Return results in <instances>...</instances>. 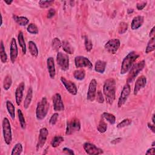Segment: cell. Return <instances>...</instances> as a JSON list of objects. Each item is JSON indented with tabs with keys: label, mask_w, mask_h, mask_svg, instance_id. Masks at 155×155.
I'll list each match as a JSON object with an SVG mask.
<instances>
[{
	"label": "cell",
	"mask_w": 155,
	"mask_h": 155,
	"mask_svg": "<svg viewBox=\"0 0 155 155\" xmlns=\"http://www.w3.org/2000/svg\"><path fill=\"white\" fill-rule=\"evenodd\" d=\"M103 92L108 104L112 105L116 97V81L114 79L110 78L106 81L103 87Z\"/></svg>",
	"instance_id": "obj_1"
},
{
	"label": "cell",
	"mask_w": 155,
	"mask_h": 155,
	"mask_svg": "<svg viewBox=\"0 0 155 155\" xmlns=\"http://www.w3.org/2000/svg\"><path fill=\"white\" fill-rule=\"evenodd\" d=\"M139 55L137 54L135 51H132L129 53L124 59L122 62L121 74L124 75L130 71L134 62L139 58Z\"/></svg>",
	"instance_id": "obj_2"
},
{
	"label": "cell",
	"mask_w": 155,
	"mask_h": 155,
	"mask_svg": "<svg viewBox=\"0 0 155 155\" xmlns=\"http://www.w3.org/2000/svg\"><path fill=\"white\" fill-rule=\"evenodd\" d=\"M49 109V104L47 99L46 97H44L37 104L36 110V116L37 120L41 121L44 119L48 113Z\"/></svg>",
	"instance_id": "obj_3"
},
{
	"label": "cell",
	"mask_w": 155,
	"mask_h": 155,
	"mask_svg": "<svg viewBox=\"0 0 155 155\" xmlns=\"http://www.w3.org/2000/svg\"><path fill=\"white\" fill-rule=\"evenodd\" d=\"M144 67H145L144 60H143L138 62L137 64H135L133 67H132L131 69L130 70V73H129L128 76L127 83L133 82L135 79V78L139 74V73L143 70Z\"/></svg>",
	"instance_id": "obj_4"
},
{
	"label": "cell",
	"mask_w": 155,
	"mask_h": 155,
	"mask_svg": "<svg viewBox=\"0 0 155 155\" xmlns=\"http://www.w3.org/2000/svg\"><path fill=\"white\" fill-rule=\"evenodd\" d=\"M3 133L5 143L7 145H10L12 141V129L10 122L7 118H4L3 121Z\"/></svg>",
	"instance_id": "obj_5"
},
{
	"label": "cell",
	"mask_w": 155,
	"mask_h": 155,
	"mask_svg": "<svg viewBox=\"0 0 155 155\" xmlns=\"http://www.w3.org/2000/svg\"><path fill=\"white\" fill-rule=\"evenodd\" d=\"M81 128V123L80 120L74 118L67 122V128L66 134L67 135H70L76 132H78Z\"/></svg>",
	"instance_id": "obj_6"
},
{
	"label": "cell",
	"mask_w": 155,
	"mask_h": 155,
	"mask_svg": "<svg viewBox=\"0 0 155 155\" xmlns=\"http://www.w3.org/2000/svg\"><path fill=\"white\" fill-rule=\"evenodd\" d=\"M56 61L62 70H67L69 69V58L67 55L62 52H59L57 55Z\"/></svg>",
	"instance_id": "obj_7"
},
{
	"label": "cell",
	"mask_w": 155,
	"mask_h": 155,
	"mask_svg": "<svg viewBox=\"0 0 155 155\" xmlns=\"http://www.w3.org/2000/svg\"><path fill=\"white\" fill-rule=\"evenodd\" d=\"M120 47V41L118 39H112L105 45V49L111 54H115Z\"/></svg>",
	"instance_id": "obj_8"
},
{
	"label": "cell",
	"mask_w": 155,
	"mask_h": 155,
	"mask_svg": "<svg viewBox=\"0 0 155 155\" xmlns=\"http://www.w3.org/2000/svg\"><path fill=\"white\" fill-rule=\"evenodd\" d=\"M75 64L76 68L87 67L89 69H92L93 68L92 64L89 61V59L82 56H78L75 58Z\"/></svg>",
	"instance_id": "obj_9"
},
{
	"label": "cell",
	"mask_w": 155,
	"mask_h": 155,
	"mask_svg": "<svg viewBox=\"0 0 155 155\" xmlns=\"http://www.w3.org/2000/svg\"><path fill=\"white\" fill-rule=\"evenodd\" d=\"M130 91H131V88H130V86L129 85L128 83H127L122 90V92L121 93L120 97L119 98L118 100V106L119 108L121 107L124 104L125 102H126L129 95L130 93Z\"/></svg>",
	"instance_id": "obj_10"
},
{
	"label": "cell",
	"mask_w": 155,
	"mask_h": 155,
	"mask_svg": "<svg viewBox=\"0 0 155 155\" xmlns=\"http://www.w3.org/2000/svg\"><path fill=\"white\" fill-rule=\"evenodd\" d=\"M84 149L86 153L89 155H98L103 153L102 149L97 147L94 144L89 143H86L83 146Z\"/></svg>",
	"instance_id": "obj_11"
},
{
	"label": "cell",
	"mask_w": 155,
	"mask_h": 155,
	"mask_svg": "<svg viewBox=\"0 0 155 155\" xmlns=\"http://www.w3.org/2000/svg\"><path fill=\"white\" fill-rule=\"evenodd\" d=\"M61 81L62 82L64 87H65L66 90L70 94L73 95H75L77 94V92H78L77 87L73 83L66 80L65 78L62 77V76L61 78Z\"/></svg>",
	"instance_id": "obj_12"
},
{
	"label": "cell",
	"mask_w": 155,
	"mask_h": 155,
	"mask_svg": "<svg viewBox=\"0 0 155 155\" xmlns=\"http://www.w3.org/2000/svg\"><path fill=\"white\" fill-rule=\"evenodd\" d=\"M96 81L95 79H93L90 82L88 87V90L87 92V99L88 101H93L95 100L96 95Z\"/></svg>",
	"instance_id": "obj_13"
},
{
	"label": "cell",
	"mask_w": 155,
	"mask_h": 155,
	"mask_svg": "<svg viewBox=\"0 0 155 155\" xmlns=\"http://www.w3.org/2000/svg\"><path fill=\"white\" fill-rule=\"evenodd\" d=\"M49 134V132L46 128H43L40 130V135L38 137V141L37 143V150L42 148L46 142L47 138Z\"/></svg>",
	"instance_id": "obj_14"
},
{
	"label": "cell",
	"mask_w": 155,
	"mask_h": 155,
	"mask_svg": "<svg viewBox=\"0 0 155 155\" xmlns=\"http://www.w3.org/2000/svg\"><path fill=\"white\" fill-rule=\"evenodd\" d=\"M18 55V50L17 45V42L15 38H12L10 43V56L12 63H14L17 58Z\"/></svg>",
	"instance_id": "obj_15"
},
{
	"label": "cell",
	"mask_w": 155,
	"mask_h": 155,
	"mask_svg": "<svg viewBox=\"0 0 155 155\" xmlns=\"http://www.w3.org/2000/svg\"><path fill=\"white\" fill-rule=\"evenodd\" d=\"M52 100H53L54 108L55 111L60 112V111H63L64 110V105L63 104V102L60 94L56 93L53 96Z\"/></svg>",
	"instance_id": "obj_16"
},
{
	"label": "cell",
	"mask_w": 155,
	"mask_h": 155,
	"mask_svg": "<svg viewBox=\"0 0 155 155\" xmlns=\"http://www.w3.org/2000/svg\"><path fill=\"white\" fill-rule=\"evenodd\" d=\"M146 83H147V79L146 76H141L139 78H138L135 85V88H134L135 95H137L140 90L145 87Z\"/></svg>",
	"instance_id": "obj_17"
},
{
	"label": "cell",
	"mask_w": 155,
	"mask_h": 155,
	"mask_svg": "<svg viewBox=\"0 0 155 155\" xmlns=\"http://www.w3.org/2000/svg\"><path fill=\"white\" fill-rule=\"evenodd\" d=\"M24 87H25V84L24 83L22 82L21 83L18 87L16 89L15 92V98H16V102L18 106H20L22 100V97H23V92L24 90Z\"/></svg>",
	"instance_id": "obj_18"
},
{
	"label": "cell",
	"mask_w": 155,
	"mask_h": 155,
	"mask_svg": "<svg viewBox=\"0 0 155 155\" xmlns=\"http://www.w3.org/2000/svg\"><path fill=\"white\" fill-rule=\"evenodd\" d=\"M47 66L49 76L51 79H54L56 75V70L55 67L54 59L53 58L50 57L47 60Z\"/></svg>",
	"instance_id": "obj_19"
},
{
	"label": "cell",
	"mask_w": 155,
	"mask_h": 155,
	"mask_svg": "<svg viewBox=\"0 0 155 155\" xmlns=\"http://www.w3.org/2000/svg\"><path fill=\"white\" fill-rule=\"evenodd\" d=\"M144 22V17L142 16H137L135 17L132 22L131 28L132 30H136L141 28Z\"/></svg>",
	"instance_id": "obj_20"
},
{
	"label": "cell",
	"mask_w": 155,
	"mask_h": 155,
	"mask_svg": "<svg viewBox=\"0 0 155 155\" xmlns=\"http://www.w3.org/2000/svg\"><path fill=\"white\" fill-rule=\"evenodd\" d=\"M106 67V62L103 61H98L96 62L95 70L99 73H103L105 72Z\"/></svg>",
	"instance_id": "obj_21"
},
{
	"label": "cell",
	"mask_w": 155,
	"mask_h": 155,
	"mask_svg": "<svg viewBox=\"0 0 155 155\" xmlns=\"http://www.w3.org/2000/svg\"><path fill=\"white\" fill-rule=\"evenodd\" d=\"M32 96H33V90L32 87H30L28 90V92L24 103V107L25 109L29 108L32 99Z\"/></svg>",
	"instance_id": "obj_22"
},
{
	"label": "cell",
	"mask_w": 155,
	"mask_h": 155,
	"mask_svg": "<svg viewBox=\"0 0 155 155\" xmlns=\"http://www.w3.org/2000/svg\"><path fill=\"white\" fill-rule=\"evenodd\" d=\"M6 107L10 117L12 118V120H14L15 118V108L14 104H12L11 101H7L6 102Z\"/></svg>",
	"instance_id": "obj_23"
},
{
	"label": "cell",
	"mask_w": 155,
	"mask_h": 155,
	"mask_svg": "<svg viewBox=\"0 0 155 155\" xmlns=\"http://www.w3.org/2000/svg\"><path fill=\"white\" fill-rule=\"evenodd\" d=\"M13 18H14L15 22L20 25H21V26H25V25L28 24L29 22V20L27 18L24 17H18L16 15H14Z\"/></svg>",
	"instance_id": "obj_24"
},
{
	"label": "cell",
	"mask_w": 155,
	"mask_h": 155,
	"mask_svg": "<svg viewBox=\"0 0 155 155\" xmlns=\"http://www.w3.org/2000/svg\"><path fill=\"white\" fill-rule=\"evenodd\" d=\"M18 40L19 42V44L20 47H21L22 51L23 54H26V46H25V43L24 41V39L23 36V33L22 32H20L18 36Z\"/></svg>",
	"instance_id": "obj_25"
},
{
	"label": "cell",
	"mask_w": 155,
	"mask_h": 155,
	"mask_svg": "<svg viewBox=\"0 0 155 155\" xmlns=\"http://www.w3.org/2000/svg\"><path fill=\"white\" fill-rule=\"evenodd\" d=\"M29 50L30 53L31 54V55L33 56L34 57L38 56V50L37 46L36 44L32 41H30L29 42Z\"/></svg>",
	"instance_id": "obj_26"
},
{
	"label": "cell",
	"mask_w": 155,
	"mask_h": 155,
	"mask_svg": "<svg viewBox=\"0 0 155 155\" xmlns=\"http://www.w3.org/2000/svg\"><path fill=\"white\" fill-rule=\"evenodd\" d=\"M62 47L63 50L68 54L72 55L74 52V50L73 47L67 41H64L62 43Z\"/></svg>",
	"instance_id": "obj_27"
},
{
	"label": "cell",
	"mask_w": 155,
	"mask_h": 155,
	"mask_svg": "<svg viewBox=\"0 0 155 155\" xmlns=\"http://www.w3.org/2000/svg\"><path fill=\"white\" fill-rule=\"evenodd\" d=\"M73 76L76 80H79V81H82L85 78V70L83 69L77 70L75 71L73 73Z\"/></svg>",
	"instance_id": "obj_28"
},
{
	"label": "cell",
	"mask_w": 155,
	"mask_h": 155,
	"mask_svg": "<svg viewBox=\"0 0 155 155\" xmlns=\"http://www.w3.org/2000/svg\"><path fill=\"white\" fill-rule=\"evenodd\" d=\"M0 57H1V61L3 63H6L7 61V56L6 53L4 46L3 42L1 41V46H0Z\"/></svg>",
	"instance_id": "obj_29"
},
{
	"label": "cell",
	"mask_w": 155,
	"mask_h": 155,
	"mask_svg": "<svg viewBox=\"0 0 155 155\" xmlns=\"http://www.w3.org/2000/svg\"><path fill=\"white\" fill-rule=\"evenodd\" d=\"M102 117L105 118L111 124H114L116 122L115 116L111 113H107V112L103 113H102Z\"/></svg>",
	"instance_id": "obj_30"
},
{
	"label": "cell",
	"mask_w": 155,
	"mask_h": 155,
	"mask_svg": "<svg viewBox=\"0 0 155 155\" xmlns=\"http://www.w3.org/2000/svg\"><path fill=\"white\" fill-rule=\"evenodd\" d=\"M63 141H64L63 137L60 136H56L54 137L52 141H51V145L53 147L56 148V147H58L62 143Z\"/></svg>",
	"instance_id": "obj_31"
},
{
	"label": "cell",
	"mask_w": 155,
	"mask_h": 155,
	"mask_svg": "<svg viewBox=\"0 0 155 155\" xmlns=\"http://www.w3.org/2000/svg\"><path fill=\"white\" fill-rule=\"evenodd\" d=\"M155 49V39L154 37H153L149 41L147 46L146 49V53L148 54L150 52H151Z\"/></svg>",
	"instance_id": "obj_32"
},
{
	"label": "cell",
	"mask_w": 155,
	"mask_h": 155,
	"mask_svg": "<svg viewBox=\"0 0 155 155\" xmlns=\"http://www.w3.org/2000/svg\"><path fill=\"white\" fill-rule=\"evenodd\" d=\"M12 83V80L11 76L7 75L4 80V83H3L4 89L5 90H8L11 87Z\"/></svg>",
	"instance_id": "obj_33"
},
{
	"label": "cell",
	"mask_w": 155,
	"mask_h": 155,
	"mask_svg": "<svg viewBox=\"0 0 155 155\" xmlns=\"http://www.w3.org/2000/svg\"><path fill=\"white\" fill-rule=\"evenodd\" d=\"M22 151V146L20 143L17 144L13 148L11 154L12 155H20Z\"/></svg>",
	"instance_id": "obj_34"
},
{
	"label": "cell",
	"mask_w": 155,
	"mask_h": 155,
	"mask_svg": "<svg viewBox=\"0 0 155 155\" xmlns=\"http://www.w3.org/2000/svg\"><path fill=\"white\" fill-rule=\"evenodd\" d=\"M18 119L20 121V123L21 125V127L22 129H25V126H26V124H25V121L24 117V115L23 113L22 112V111L20 109L18 110Z\"/></svg>",
	"instance_id": "obj_35"
},
{
	"label": "cell",
	"mask_w": 155,
	"mask_h": 155,
	"mask_svg": "<svg viewBox=\"0 0 155 155\" xmlns=\"http://www.w3.org/2000/svg\"><path fill=\"white\" fill-rule=\"evenodd\" d=\"M107 128V124L103 121H101L98 126V130L101 133H104L106 132Z\"/></svg>",
	"instance_id": "obj_36"
},
{
	"label": "cell",
	"mask_w": 155,
	"mask_h": 155,
	"mask_svg": "<svg viewBox=\"0 0 155 155\" xmlns=\"http://www.w3.org/2000/svg\"><path fill=\"white\" fill-rule=\"evenodd\" d=\"M52 48L55 50V51H58L61 46H62V44L61 43V41L59 40V39L58 38H55L53 41H52Z\"/></svg>",
	"instance_id": "obj_37"
},
{
	"label": "cell",
	"mask_w": 155,
	"mask_h": 155,
	"mask_svg": "<svg viewBox=\"0 0 155 155\" xmlns=\"http://www.w3.org/2000/svg\"><path fill=\"white\" fill-rule=\"evenodd\" d=\"M27 30L29 33L31 34H38V29L36 25L34 24H30L28 25L27 28Z\"/></svg>",
	"instance_id": "obj_38"
},
{
	"label": "cell",
	"mask_w": 155,
	"mask_h": 155,
	"mask_svg": "<svg viewBox=\"0 0 155 155\" xmlns=\"http://www.w3.org/2000/svg\"><path fill=\"white\" fill-rule=\"evenodd\" d=\"M84 44H85V47L87 51H90L92 50L93 48V44L91 40H90L88 38V37L85 36L84 37Z\"/></svg>",
	"instance_id": "obj_39"
},
{
	"label": "cell",
	"mask_w": 155,
	"mask_h": 155,
	"mask_svg": "<svg viewBox=\"0 0 155 155\" xmlns=\"http://www.w3.org/2000/svg\"><path fill=\"white\" fill-rule=\"evenodd\" d=\"M128 29V24L126 22H122L120 23L119 26V33L120 34H123L126 32Z\"/></svg>",
	"instance_id": "obj_40"
},
{
	"label": "cell",
	"mask_w": 155,
	"mask_h": 155,
	"mask_svg": "<svg viewBox=\"0 0 155 155\" xmlns=\"http://www.w3.org/2000/svg\"><path fill=\"white\" fill-rule=\"evenodd\" d=\"M132 123V120L130 119H125L124 120H123L121 122H120V124H118L117 127L118 128H121L123 127H125L126 126H128L130 124H131Z\"/></svg>",
	"instance_id": "obj_41"
},
{
	"label": "cell",
	"mask_w": 155,
	"mask_h": 155,
	"mask_svg": "<svg viewBox=\"0 0 155 155\" xmlns=\"http://www.w3.org/2000/svg\"><path fill=\"white\" fill-rule=\"evenodd\" d=\"M54 3V1H40L39 4L41 8H47Z\"/></svg>",
	"instance_id": "obj_42"
},
{
	"label": "cell",
	"mask_w": 155,
	"mask_h": 155,
	"mask_svg": "<svg viewBox=\"0 0 155 155\" xmlns=\"http://www.w3.org/2000/svg\"><path fill=\"white\" fill-rule=\"evenodd\" d=\"M58 116H59V114L58 113H54L52 116H51V117L50 118V121H49V122L51 125H55L56 122H57V120H58Z\"/></svg>",
	"instance_id": "obj_43"
},
{
	"label": "cell",
	"mask_w": 155,
	"mask_h": 155,
	"mask_svg": "<svg viewBox=\"0 0 155 155\" xmlns=\"http://www.w3.org/2000/svg\"><path fill=\"white\" fill-rule=\"evenodd\" d=\"M96 100L99 103H103L104 101V97H103L102 93L101 91H98L97 92V98H96Z\"/></svg>",
	"instance_id": "obj_44"
},
{
	"label": "cell",
	"mask_w": 155,
	"mask_h": 155,
	"mask_svg": "<svg viewBox=\"0 0 155 155\" xmlns=\"http://www.w3.org/2000/svg\"><path fill=\"white\" fill-rule=\"evenodd\" d=\"M56 14V11L54 9H51L49 10L48 14H47V18H51L55 16Z\"/></svg>",
	"instance_id": "obj_45"
},
{
	"label": "cell",
	"mask_w": 155,
	"mask_h": 155,
	"mask_svg": "<svg viewBox=\"0 0 155 155\" xmlns=\"http://www.w3.org/2000/svg\"><path fill=\"white\" fill-rule=\"evenodd\" d=\"M147 4V2H141L137 4L136 7L138 9V10H143L146 6Z\"/></svg>",
	"instance_id": "obj_46"
},
{
	"label": "cell",
	"mask_w": 155,
	"mask_h": 155,
	"mask_svg": "<svg viewBox=\"0 0 155 155\" xmlns=\"http://www.w3.org/2000/svg\"><path fill=\"white\" fill-rule=\"evenodd\" d=\"M62 151H63L64 153H65L66 154H75L74 151H73L72 150H71V149H70V148H64L62 149Z\"/></svg>",
	"instance_id": "obj_47"
},
{
	"label": "cell",
	"mask_w": 155,
	"mask_h": 155,
	"mask_svg": "<svg viewBox=\"0 0 155 155\" xmlns=\"http://www.w3.org/2000/svg\"><path fill=\"white\" fill-rule=\"evenodd\" d=\"M155 154V148H150L147 150V151L146 152V154H152L154 155Z\"/></svg>",
	"instance_id": "obj_48"
},
{
	"label": "cell",
	"mask_w": 155,
	"mask_h": 155,
	"mask_svg": "<svg viewBox=\"0 0 155 155\" xmlns=\"http://www.w3.org/2000/svg\"><path fill=\"white\" fill-rule=\"evenodd\" d=\"M148 128L150 129V130L152 131L153 133H155V127H154V125H151V124L148 123Z\"/></svg>",
	"instance_id": "obj_49"
},
{
	"label": "cell",
	"mask_w": 155,
	"mask_h": 155,
	"mask_svg": "<svg viewBox=\"0 0 155 155\" xmlns=\"http://www.w3.org/2000/svg\"><path fill=\"white\" fill-rule=\"evenodd\" d=\"M122 140L121 138H117V139H114L113 141H112L111 142V143H112L113 144H116L117 143H120V142H121V141Z\"/></svg>",
	"instance_id": "obj_50"
},
{
	"label": "cell",
	"mask_w": 155,
	"mask_h": 155,
	"mask_svg": "<svg viewBox=\"0 0 155 155\" xmlns=\"http://www.w3.org/2000/svg\"><path fill=\"white\" fill-rule=\"evenodd\" d=\"M154 34V28H153L150 31V36H152Z\"/></svg>",
	"instance_id": "obj_51"
},
{
	"label": "cell",
	"mask_w": 155,
	"mask_h": 155,
	"mask_svg": "<svg viewBox=\"0 0 155 155\" xmlns=\"http://www.w3.org/2000/svg\"><path fill=\"white\" fill-rule=\"evenodd\" d=\"M133 9H128L127 10V13H128V14H132V13H133Z\"/></svg>",
	"instance_id": "obj_52"
},
{
	"label": "cell",
	"mask_w": 155,
	"mask_h": 155,
	"mask_svg": "<svg viewBox=\"0 0 155 155\" xmlns=\"http://www.w3.org/2000/svg\"><path fill=\"white\" fill-rule=\"evenodd\" d=\"M4 2H5V3H6L7 4L10 5V4H11L12 3L13 1H4Z\"/></svg>",
	"instance_id": "obj_53"
},
{
	"label": "cell",
	"mask_w": 155,
	"mask_h": 155,
	"mask_svg": "<svg viewBox=\"0 0 155 155\" xmlns=\"http://www.w3.org/2000/svg\"><path fill=\"white\" fill-rule=\"evenodd\" d=\"M152 121H153V124H155V121H154V114H153V116H152Z\"/></svg>",
	"instance_id": "obj_54"
},
{
	"label": "cell",
	"mask_w": 155,
	"mask_h": 155,
	"mask_svg": "<svg viewBox=\"0 0 155 155\" xmlns=\"http://www.w3.org/2000/svg\"><path fill=\"white\" fill-rule=\"evenodd\" d=\"M154 143H155L154 142H153V143H152V146H153V147H154Z\"/></svg>",
	"instance_id": "obj_55"
}]
</instances>
